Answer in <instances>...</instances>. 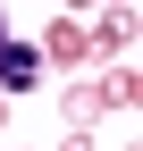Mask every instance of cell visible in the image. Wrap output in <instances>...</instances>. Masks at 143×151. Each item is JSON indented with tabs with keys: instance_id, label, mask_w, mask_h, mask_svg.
<instances>
[{
	"instance_id": "obj_1",
	"label": "cell",
	"mask_w": 143,
	"mask_h": 151,
	"mask_svg": "<svg viewBox=\"0 0 143 151\" xmlns=\"http://www.w3.org/2000/svg\"><path fill=\"white\" fill-rule=\"evenodd\" d=\"M34 84H42V50L9 34V42H0V92H34Z\"/></svg>"
},
{
	"instance_id": "obj_2",
	"label": "cell",
	"mask_w": 143,
	"mask_h": 151,
	"mask_svg": "<svg viewBox=\"0 0 143 151\" xmlns=\"http://www.w3.org/2000/svg\"><path fill=\"white\" fill-rule=\"evenodd\" d=\"M0 42H9V25H0Z\"/></svg>"
}]
</instances>
